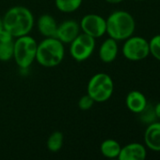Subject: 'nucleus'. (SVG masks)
I'll use <instances>...</instances> for the list:
<instances>
[{
	"label": "nucleus",
	"mask_w": 160,
	"mask_h": 160,
	"mask_svg": "<svg viewBox=\"0 0 160 160\" xmlns=\"http://www.w3.org/2000/svg\"><path fill=\"white\" fill-rule=\"evenodd\" d=\"M2 22L4 30L16 38L29 35L34 26V16L27 8L15 6L6 11Z\"/></svg>",
	"instance_id": "obj_1"
},
{
	"label": "nucleus",
	"mask_w": 160,
	"mask_h": 160,
	"mask_svg": "<svg viewBox=\"0 0 160 160\" xmlns=\"http://www.w3.org/2000/svg\"><path fill=\"white\" fill-rule=\"evenodd\" d=\"M64 44L57 38H45L37 46L36 61L44 68H54L64 59Z\"/></svg>",
	"instance_id": "obj_2"
},
{
	"label": "nucleus",
	"mask_w": 160,
	"mask_h": 160,
	"mask_svg": "<svg viewBox=\"0 0 160 160\" xmlns=\"http://www.w3.org/2000/svg\"><path fill=\"white\" fill-rule=\"evenodd\" d=\"M106 21L108 35L117 41L125 40L131 37L136 28V22L133 16L124 10H116L112 12Z\"/></svg>",
	"instance_id": "obj_3"
},
{
	"label": "nucleus",
	"mask_w": 160,
	"mask_h": 160,
	"mask_svg": "<svg viewBox=\"0 0 160 160\" xmlns=\"http://www.w3.org/2000/svg\"><path fill=\"white\" fill-rule=\"evenodd\" d=\"M37 46L38 42L29 35L15 38L13 59L21 69H27L36 61Z\"/></svg>",
	"instance_id": "obj_4"
},
{
	"label": "nucleus",
	"mask_w": 160,
	"mask_h": 160,
	"mask_svg": "<svg viewBox=\"0 0 160 160\" xmlns=\"http://www.w3.org/2000/svg\"><path fill=\"white\" fill-rule=\"evenodd\" d=\"M113 91V81L107 73H96L88 82L87 94L94 100V102L103 103L108 101L111 98Z\"/></svg>",
	"instance_id": "obj_5"
},
{
	"label": "nucleus",
	"mask_w": 160,
	"mask_h": 160,
	"mask_svg": "<svg viewBox=\"0 0 160 160\" xmlns=\"http://www.w3.org/2000/svg\"><path fill=\"white\" fill-rule=\"evenodd\" d=\"M95 45L94 38L85 33H80L70 43V54L72 58L77 62L86 61L91 56Z\"/></svg>",
	"instance_id": "obj_6"
},
{
	"label": "nucleus",
	"mask_w": 160,
	"mask_h": 160,
	"mask_svg": "<svg viewBox=\"0 0 160 160\" xmlns=\"http://www.w3.org/2000/svg\"><path fill=\"white\" fill-rule=\"evenodd\" d=\"M150 53L149 42L141 37H129L123 46L124 56L131 61H140Z\"/></svg>",
	"instance_id": "obj_7"
},
{
	"label": "nucleus",
	"mask_w": 160,
	"mask_h": 160,
	"mask_svg": "<svg viewBox=\"0 0 160 160\" xmlns=\"http://www.w3.org/2000/svg\"><path fill=\"white\" fill-rule=\"evenodd\" d=\"M79 25L83 33L94 38H101L107 33V21L98 14H86L82 17Z\"/></svg>",
	"instance_id": "obj_8"
},
{
	"label": "nucleus",
	"mask_w": 160,
	"mask_h": 160,
	"mask_svg": "<svg viewBox=\"0 0 160 160\" xmlns=\"http://www.w3.org/2000/svg\"><path fill=\"white\" fill-rule=\"evenodd\" d=\"M80 25L74 20H66L58 25L56 38L63 44H70L79 34Z\"/></svg>",
	"instance_id": "obj_9"
},
{
	"label": "nucleus",
	"mask_w": 160,
	"mask_h": 160,
	"mask_svg": "<svg viewBox=\"0 0 160 160\" xmlns=\"http://www.w3.org/2000/svg\"><path fill=\"white\" fill-rule=\"evenodd\" d=\"M146 149L139 142H132L121 148L118 156L119 160H144L146 158Z\"/></svg>",
	"instance_id": "obj_10"
},
{
	"label": "nucleus",
	"mask_w": 160,
	"mask_h": 160,
	"mask_svg": "<svg viewBox=\"0 0 160 160\" xmlns=\"http://www.w3.org/2000/svg\"><path fill=\"white\" fill-rule=\"evenodd\" d=\"M58 23L50 14H42L37 22L39 32L44 38H56Z\"/></svg>",
	"instance_id": "obj_11"
},
{
	"label": "nucleus",
	"mask_w": 160,
	"mask_h": 160,
	"mask_svg": "<svg viewBox=\"0 0 160 160\" xmlns=\"http://www.w3.org/2000/svg\"><path fill=\"white\" fill-rule=\"evenodd\" d=\"M118 55V43L112 38H107L99 48V58L104 63L113 62Z\"/></svg>",
	"instance_id": "obj_12"
},
{
	"label": "nucleus",
	"mask_w": 160,
	"mask_h": 160,
	"mask_svg": "<svg viewBox=\"0 0 160 160\" xmlns=\"http://www.w3.org/2000/svg\"><path fill=\"white\" fill-rule=\"evenodd\" d=\"M144 142L153 151L160 152V123H151L145 130Z\"/></svg>",
	"instance_id": "obj_13"
},
{
	"label": "nucleus",
	"mask_w": 160,
	"mask_h": 160,
	"mask_svg": "<svg viewBox=\"0 0 160 160\" xmlns=\"http://www.w3.org/2000/svg\"><path fill=\"white\" fill-rule=\"evenodd\" d=\"M125 104L128 110L131 111L132 112L141 113L145 109L148 103L145 96L141 92L134 90L129 92L128 95L126 96Z\"/></svg>",
	"instance_id": "obj_14"
},
{
	"label": "nucleus",
	"mask_w": 160,
	"mask_h": 160,
	"mask_svg": "<svg viewBox=\"0 0 160 160\" xmlns=\"http://www.w3.org/2000/svg\"><path fill=\"white\" fill-rule=\"evenodd\" d=\"M14 38L3 30L0 34V61L7 62L13 58Z\"/></svg>",
	"instance_id": "obj_15"
},
{
	"label": "nucleus",
	"mask_w": 160,
	"mask_h": 160,
	"mask_svg": "<svg viewBox=\"0 0 160 160\" xmlns=\"http://www.w3.org/2000/svg\"><path fill=\"white\" fill-rule=\"evenodd\" d=\"M121 148L122 146L120 145V143L112 139L105 140L100 145V151L102 155L108 158H118Z\"/></svg>",
	"instance_id": "obj_16"
},
{
	"label": "nucleus",
	"mask_w": 160,
	"mask_h": 160,
	"mask_svg": "<svg viewBox=\"0 0 160 160\" xmlns=\"http://www.w3.org/2000/svg\"><path fill=\"white\" fill-rule=\"evenodd\" d=\"M83 0H55L57 8L63 13H73L82 5Z\"/></svg>",
	"instance_id": "obj_17"
},
{
	"label": "nucleus",
	"mask_w": 160,
	"mask_h": 160,
	"mask_svg": "<svg viewBox=\"0 0 160 160\" xmlns=\"http://www.w3.org/2000/svg\"><path fill=\"white\" fill-rule=\"evenodd\" d=\"M63 134L60 131H54L47 139L46 146L50 152H58L63 146Z\"/></svg>",
	"instance_id": "obj_18"
},
{
	"label": "nucleus",
	"mask_w": 160,
	"mask_h": 160,
	"mask_svg": "<svg viewBox=\"0 0 160 160\" xmlns=\"http://www.w3.org/2000/svg\"><path fill=\"white\" fill-rule=\"evenodd\" d=\"M149 49L150 53H152L156 59L160 61V35H157L151 38L149 41Z\"/></svg>",
	"instance_id": "obj_19"
},
{
	"label": "nucleus",
	"mask_w": 160,
	"mask_h": 160,
	"mask_svg": "<svg viewBox=\"0 0 160 160\" xmlns=\"http://www.w3.org/2000/svg\"><path fill=\"white\" fill-rule=\"evenodd\" d=\"M94 104V100L87 94L82 96L78 100V107L81 111H89Z\"/></svg>",
	"instance_id": "obj_20"
},
{
	"label": "nucleus",
	"mask_w": 160,
	"mask_h": 160,
	"mask_svg": "<svg viewBox=\"0 0 160 160\" xmlns=\"http://www.w3.org/2000/svg\"><path fill=\"white\" fill-rule=\"evenodd\" d=\"M155 113H156V115H157V117H158L160 119V102L159 103H157L156 106H155Z\"/></svg>",
	"instance_id": "obj_21"
},
{
	"label": "nucleus",
	"mask_w": 160,
	"mask_h": 160,
	"mask_svg": "<svg viewBox=\"0 0 160 160\" xmlns=\"http://www.w3.org/2000/svg\"><path fill=\"white\" fill-rule=\"evenodd\" d=\"M106 1L108 3H109V4H118V3H121L124 0H106Z\"/></svg>",
	"instance_id": "obj_22"
},
{
	"label": "nucleus",
	"mask_w": 160,
	"mask_h": 160,
	"mask_svg": "<svg viewBox=\"0 0 160 160\" xmlns=\"http://www.w3.org/2000/svg\"><path fill=\"white\" fill-rule=\"evenodd\" d=\"M4 30V26H3V22H2V18H0V34L2 33V31Z\"/></svg>",
	"instance_id": "obj_23"
},
{
	"label": "nucleus",
	"mask_w": 160,
	"mask_h": 160,
	"mask_svg": "<svg viewBox=\"0 0 160 160\" xmlns=\"http://www.w3.org/2000/svg\"><path fill=\"white\" fill-rule=\"evenodd\" d=\"M138 1H141V0H138Z\"/></svg>",
	"instance_id": "obj_24"
}]
</instances>
